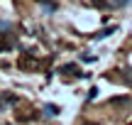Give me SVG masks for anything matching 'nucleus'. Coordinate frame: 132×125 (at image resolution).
Masks as SVG:
<instances>
[{
    "instance_id": "f03ea898",
    "label": "nucleus",
    "mask_w": 132,
    "mask_h": 125,
    "mask_svg": "<svg viewBox=\"0 0 132 125\" xmlns=\"http://www.w3.org/2000/svg\"><path fill=\"white\" fill-rule=\"evenodd\" d=\"M15 47V39L10 34H0V52H10Z\"/></svg>"
},
{
    "instance_id": "0eeeda50",
    "label": "nucleus",
    "mask_w": 132,
    "mask_h": 125,
    "mask_svg": "<svg viewBox=\"0 0 132 125\" xmlns=\"http://www.w3.org/2000/svg\"><path fill=\"white\" fill-rule=\"evenodd\" d=\"M122 81H125V83H130V86H132V71H127V74H122Z\"/></svg>"
},
{
    "instance_id": "7ed1b4c3",
    "label": "nucleus",
    "mask_w": 132,
    "mask_h": 125,
    "mask_svg": "<svg viewBox=\"0 0 132 125\" xmlns=\"http://www.w3.org/2000/svg\"><path fill=\"white\" fill-rule=\"evenodd\" d=\"M61 71H64V74H73V76H81V74H78L81 69L76 66V64H64V66H61Z\"/></svg>"
},
{
    "instance_id": "20e7f679",
    "label": "nucleus",
    "mask_w": 132,
    "mask_h": 125,
    "mask_svg": "<svg viewBox=\"0 0 132 125\" xmlns=\"http://www.w3.org/2000/svg\"><path fill=\"white\" fill-rule=\"evenodd\" d=\"M113 32H115V27H105V29H100L98 34H93V39H105V37H110Z\"/></svg>"
},
{
    "instance_id": "423d86ee",
    "label": "nucleus",
    "mask_w": 132,
    "mask_h": 125,
    "mask_svg": "<svg viewBox=\"0 0 132 125\" xmlns=\"http://www.w3.org/2000/svg\"><path fill=\"white\" fill-rule=\"evenodd\" d=\"M93 5H98V7H110L108 0H93Z\"/></svg>"
},
{
    "instance_id": "6e6552de",
    "label": "nucleus",
    "mask_w": 132,
    "mask_h": 125,
    "mask_svg": "<svg viewBox=\"0 0 132 125\" xmlns=\"http://www.w3.org/2000/svg\"><path fill=\"white\" fill-rule=\"evenodd\" d=\"M83 125H100V123H93V120H88V123H83Z\"/></svg>"
},
{
    "instance_id": "f257e3e1",
    "label": "nucleus",
    "mask_w": 132,
    "mask_h": 125,
    "mask_svg": "<svg viewBox=\"0 0 132 125\" xmlns=\"http://www.w3.org/2000/svg\"><path fill=\"white\" fill-rule=\"evenodd\" d=\"M12 103H17V96H15V93H0V113L7 106H12Z\"/></svg>"
},
{
    "instance_id": "39448f33",
    "label": "nucleus",
    "mask_w": 132,
    "mask_h": 125,
    "mask_svg": "<svg viewBox=\"0 0 132 125\" xmlns=\"http://www.w3.org/2000/svg\"><path fill=\"white\" fill-rule=\"evenodd\" d=\"M44 113H47V115H59V108L52 106V103H47V106H44Z\"/></svg>"
},
{
    "instance_id": "1a4fd4ad",
    "label": "nucleus",
    "mask_w": 132,
    "mask_h": 125,
    "mask_svg": "<svg viewBox=\"0 0 132 125\" xmlns=\"http://www.w3.org/2000/svg\"><path fill=\"white\" fill-rule=\"evenodd\" d=\"M127 125H132V120H130V123H127Z\"/></svg>"
}]
</instances>
